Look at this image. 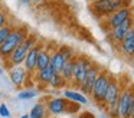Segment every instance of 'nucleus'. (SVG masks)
<instances>
[{
  "label": "nucleus",
  "mask_w": 134,
  "mask_h": 118,
  "mask_svg": "<svg viewBox=\"0 0 134 118\" xmlns=\"http://www.w3.org/2000/svg\"><path fill=\"white\" fill-rule=\"evenodd\" d=\"M27 35H29V29L26 26H15V29L10 33L9 39L0 46V56H2V59H6V60L9 59L10 55L13 53V50L18 46L23 45Z\"/></svg>",
  "instance_id": "nucleus-1"
},
{
  "label": "nucleus",
  "mask_w": 134,
  "mask_h": 118,
  "mask_svg": "<svg viewBox=\"0 0 134 118\" xmlns=\"http://www.w3.org/2000/svg\"><path fill=\"white\" fill-rule=\"evenodd\" d=\"M131 0H92L91 10L98 17H108L117 10L124 7H130Z\"/></svg>",
  "instance_id": "nucleus-2"
},
{
  "label": "nucleus",
  "mask_w": 134,
  "mask_h": 118,
  "mask_svg": "<svg viewBox=\"0 0 134 118\" xmlns=\"http://www.w3.org/2000/svg\"><path fill=\"white\" fill-rule=\"evenodd\" d=\"M48 114L59 117L62 114H68V112H76L79 109V105L75 102H71L64 97H49V99L45 101Z\"/></svg>",
  "instance_id": "nucleus-3"
},
{
  "label": "nucleus",
  "mask_w": 134,
  "mask_h": 118,
  "mask_svg": "<svg viewBox=\"0 0 134 118\" xmlns=\"http://www.w3.org/2000/svg\"><path fill=\"white\" fill-rule=\"evenodd\" d=\"M121 89H122L121 82L115 76H111L110 85H108L107 92H105L104 99H102V104H101L102 106L107 108V111L118 108V98H120V94H121Z\"/></svg>",
  "instance_id": "nucleus-4"
},
{
  "label": "nucleus",
  "mask_w": 134,
  "mask_h": 118,
  "mask_svg": "<svg viewBox=\"0 0 134 118\" xmlns=\"http://www.w3.org/2000/svg\"><path fill=\"white\" fill-rule=\"evenodd\" d=\"M111 76H113V75H111L108 71H105V69L101 71V74H99L98 78H97L95 83H94V88H92V91H91V95H90V97L92 98L94 102L99 104V105L102 104L104 95H105V92H107L108 85H110Z\"/></svg>",
  "instance_id": "nucleus-5"
},
{
  "label": "nucleus",
  "mask_w": 134,
  "mask_h": 118,
  "mask_svg": "<svg viewBox=\"0 0 134 118\" xmlns=\"http://www.w3.org/2000/svg\"><path fill=\"white\" fill-rule=\"evenodd\" d=\"M92 65V60L87 56H79L75 58V65H74V74H72V81H71V85L74 86H81V83L84 82L85 76H87L88 69Z\"/></svg>",
  "instance_id": "nucleus-6"
},
{
  "label": "nucleus",
  "mask_w": 134,
  "mask_h": 118,
  "mask_svg": "<svg viewBox=\"0 0 134 118\" xmlns=\"http://www.w3.org/2000/svg\"><path fill=\"white\" fill-rule=\"evenodd\" d=\"M134 99V85L122 86L118 98V115L120 118H130V111Z\"/></svg>",
  "instance_id": "nucleus-7"
},
{
  "label": "nucleus",
  "mask_w": 134,
  "mask_h": 118,
  "mask_svg": "<svg viewBox=\"0 0 134 118\" xmlns=\"http://www.w3.org/2000/svg\"><path fill=\"white\" fill-rule=\"evenodd\" d=\"M9 78L12 81V83L16 88H22L26 86L29 81L33 79V76L23 68V65L19 66H9Z\"/></svg>",
  "instance_id": "nucleus-8"
},
{
  "label": "nucleus",
  "mask_w": 134,
  "mask_h": 118,
  "mask_svg": "<svg viewBox=\"0 0 134 118\" xmlns=\"http://www.w3.org/2000/svg\"><path fill=\"white\" fill-rule=\"evenodd\" d=\"M101 71H102L101 66H99L98 63L92 62L91 68L88 69V72H87V76H85L84 82L81 83V86H79V91H81L84 95H87V97L91 95V91H92V88H94V83H95L97 78L99 76Z\"/></svg>",
  "instance_id": "nucleus-9"
},
{
  "label": "nucleus",
  "mask_w": 134,
  "mask_h": 118,
  "mask_svg": "<svg viewBox=\"0 0 134 118\" xmlns=\"http://www.w3.org/2000/svg\"><path fill=\"white\" fill-rule=\"evenodd\" d=\"M130 17H131V7L120 9V10H117L115 13H113L111 16L105 17V20H104V26L108 29V30H111V29L117 27L118 25L124 23L125 20L130 19Z\"/></svg>",
  "instance_id": "nucleus-10"
},
{
  "label": "nucleus",
  "mask_w": 134,
  "mask_h": 118,
  "mask_svg": "<svg viewBox=\"0 0 134 118\" xmlns=\"http://www.w3.org/2000/svg\"><path fill=\"white\" fill-rule=\"evenodd\" d=\"M134 26V19L133 17H130V19H127L124 23H121V25H118L117 27L111 29L110 30V39L113 43H115V45H120V43L122 42V39L125 37V35L128 33V30H130L131 27Z\"/></svg>",
  "instance_id": "nucleus-11"
},
{
  "label": "nucleus",
  "mask_w": 134,
  "mask_h": 118,
  "mask_svg": "<svg viewBox=\"0 0 134 118\" xmlns=\"http://www.w3.org/2000/svg\"><path fill=\"white\" fill-rule=\"evenodd\" d=\"M42 43L39 42L38 45L35 46V48L29 49L27 50V55L26 58H25V62H23V68L26 69L27 72H29L30 75L33 76V74L36 72V63H38V55H39V50L42 49Z\"/></svg>",
  "instance_id": "nucleus-12"
},
{
  "label": "nucleus",
  "mask_w": 134,
  "mask_h": 118,
  "mask_svg": "<svg viewBox=\"0 0 134 118\" xmlns=\"http://www.w3.org/2000/svg\"><path fill=\"white\" fill-rule=\"evenodd\" d=\"M120 52L127 58H134V26L128 30L122 42L120 43Z\"/></svg>",
  "instance_id": "nucleus-13"
},
{
  "label": "nucleus",
  "mask_w": 134,
  "mask_h": 118,
  "mask_svg": "<svg viewBox=\"0 0 134 118\" xmlns=\"http://www.w3.org/2000/svg\"><path fill=\"white\" fill-rule=\"evenodd\" d=\"M26 55H27L26 46H25V45L18 46V48L13 50V53L10 55V58L7 59V63H10V65H7V68H9V66H19V65H23Z\"/></svg>",
  "instance_id": "nucleus-14"
},
{
  "label": "nucleus",
  "mask_w": 134,
  "mask_h": 118,
  "mask_svg": "<svg viewBox=\"0 0 134 118\" xmlns=\"http://www.w3.org/2000/svg\"><path fill=\"white\" fill-rule=\"evenodd\" d=\"M66 62H68V60L65 59L62 50H61V49H56V50H53L52 55H51L49 66L52 68V71L55 72V74H61L62 68H64V65H65Z\"/></svg>",
  "instance_id": "nucleus-15"
},
{
  "label": "nucleus",
  "mask_w": 134,
  "mask_h": 118,
  "mask_svg": "<svg viewBox=\"0 0 134 118\" xmlns=\"http://www.w3.org/2000/svg\"><path fill=\"white\" fill-rule=\"evenodd\" d=\"M64 98L78 105H87L90 102L87 95H84L81 91H76V89H64Z\"/></svg>",
  "instance_id": "nucleus-16"
},
{
  "label": "nucleus",
  "mask_w": 134,
  "mask_h": 118,
  "mask_svg": "<svg viewBox=\"0 0 134 118\" xmlns=\"http://www.w3.org/2000/svg\"><path fill=\"white\" fill-rule=\"evenodd\" d=\"M51 55H52V50H51L48 46H42V49L39 50L38 55V63H36V71H42V69L48 68L51 62Z\"/></svg>",
  "instance_id": "nucleus-17"
},
{
  "label": "nucleus",
  "mask_w": 134,
  "mask_h": 118,
  "mask_svg": "<svg viewBox=\"0 0 134 118\" xmlns=\"http://www.w3.org/2000/svg\"><path fill=\"white\" fill-rule=\"evenodd\" d=\"M53 75H55V72L52 71L51 66H48V68L42 69V71H36L35 74H33V79H35L36 82H39L41 85L46 86L48 83L51 82V79H52Z\"/></svg>",
  "instance_id": "nucleus-18"
},
{
  "label": "nucleus",
  "mask_w": 134,
  "mask_h": 118,
  "mask_svg": "<svg viewBox=\"0 0 134 118\" xmlns=\"http://www.w3.org/2000/svg\"><path fill=\"white\" fill-rule=\"evenodd\" d=\"M29 118H46L48 115V109H46V105H45V102H42V101H39V102L33 104V106L30 108L29 111Z\"/></svg>",
  "instance_id": "nucleus-19"
},
{
  "label": "nucleus",
  "mask_w": 134,
  "mask_h": 118,
  "mask_svg": "<svg viewBox=\"0 0 134 118\" xmlns=\"http://www.w3.org/2000/svg\"><path fill=\"white\" fill-rule=\"evenodd\" d=\"M74 65H75V59H72V60H68V62L64 65V68H62V71H61V75H62V78H64V79L68 83H71V81H72Z\"/></svg>",
  "instance_id": "nucleus-20"
},
{
  "label": "nucleus",
  "mask_w": 134,
  "mask_h": 118,
  "mask_svg": "<svg viewBox=\"0 0 134 118\" xmlns=\"http://www.w3.org/2000/svg\"><path fill=\"white\" fill-rule=\"evenodd\" d=\"M38 94H39V91L35 88H25V89H20V91L18 92V98L20 101H29V99L36 98Z\"/></svg>",
  "instance_id": "nucleus-21"
},
{
  "label": "nucleus",
  "mask_w": 134,
  "mask_h": 118,
  "mask_svg": "<svg viewBox=\"0 0 134 118\" xmlns=\"http://www.w3.org/2000/svg\"><path fill=\"white\" fill-rule=\"evenodd\" d=\"M48 85H49L52 89H65V86L68 85V82L64 79V78H62L61 74H55Z\"/></svg>",
  "instance_id": "nucleus-22"
},
{
  "label": "nucleus",
  "mask_w": 134,
  "mask_h": 118,
  "mask_svg": "<svg viewBox=\"0 0 134 118\" xmlns=\"http://www.w3.org/2000/svg\"><path fill=\"white\" fill-rule=\"evenodd\" d=\"M13 29H15V25H10V23H7L6 26H3V27L0 29V46L9 39V36L13 32Z\"/></svg>",
  "instance_id": "nucleus-23"
},
{
  "label": "nucleus",
  "mask_w": 134,
  "mask_h": 118,
  "mask_svg": "<svg viewBox=\"0 0 134 118\" xmlns=\"http://www.w3.org/2000/svg\"><path fill=\"white\" fill-rule=\"evenodd\" d=\"M38 43H39L38 36H36V35H33V33H29V35H27V37H26V40L23 42V45L26 46V49L29 50V49L35 48V46L38 45Z\"/></svg>",
  "instance_id": "nucleus-24"
},
{
  "label": "nucleus",
  "mask_w": 134,
  "mask_h": 118,
  "mask_svg": "<svg viewBox=\"0 0 134 118\" xmlns=\"http://www.w3.org/2000/svg\"><path fill=\"white\" fill-rule=\"evenodd\" d=\"M9 23V14L4 9H0V29Z\"/></svg>",
  "instance_id": "nucleus-25"
},
{
  "label": "nucleus",
  "mask_w": 134,
  "mask_h": 118,
  "mask_svg": "<svg viewBox=\"0 0 134 118\" xmlns=\"http://www.w3.org/2000/svg\"><path fill=\"white\" fill-rule=\"evenodd\" d=\"M0 117L2 118H10L12 117V112L7 108L6 104H0Z\"/></svg>",
  "instance_id": "nucleus-26"
},
{
  "label": "nucleus",
  "mask_w": 134,
  "mask_h": 118,
  "mask_svg": "<svg viewBox=\"0 0 134 118\" xmlns=\"http://www.w3.org/2000/svg\"><path fill=\"white\" fill-rule=\"evenodd\" d=\"M18 3L20 6H23V7H27L30 4V0H18Z\"/></svg>",
  "instance_id": "nucleus-27"
},
{
  "label": "nucleus",
  "mask_w": 134,
  "mask_h": 118,
  "mask_svg": "<svg viewBox=\"0 0 134 118\" xmlns=\"http://www.w3.org/2000/svg\"><path fill=\"white\" fill-rule=\"evenodd\" d=\"M130 118H134V99H133V105H131V111H130Z\"/></svg>",
  "instance_id": "nucleus-28"
},
{
  "label": "nucleus",
  "mask_w": 134,
  "mask_h": 118,
  "mask_svg": "<svg viewBox=\"0 0 134 118\" xmlns=\"http://www.w3.org/2000/svg\"><path fill=\"white\" fill-rule=\"evenodd\" d=\"M41 2H43V0H30V3H41Z\"/></svg>",
  "instance_id": "nucleus-29"
},
{
  "label": "nucleus",
  "mask_w": 134,
  "mask_h": 118,
  "mask_svg": "<svg viewBox=\"0 0 134 118\" xmlns=\"http://www.w3.org/2000/svg\"><path fill=\"white\" fill-rule=\"evenodd\" d=\"M131 17L134 19V7H131Z\"/></svg>",
  "instance_id": "nucleus-30"
},
{
  "label": "nucleus",
  "mask_w": 134,
  "mask_h": 118,
  "mask_svg": "<svg viewBox=\"0 0 134 118\" xmlns=\"http://www.w3.org/2000/svg\"><path fill=\"white\" fill-rule=\"evenodd\" d=\"M46 118H61V117H55V115H48Z\"/></svg>",
  "instance_id": "nucleus-31"
},
{
  "label": "nucleus",
  "mask_w": 134,
  "mask_h": 118,
  "mask_svg": "<svg viewBox=\"0 0 134 118\" xmlns=\"http://www.w3.org/2000/svg\"><path fill=\"white\" fill-rule=\"evenodd\" d=\"M20 118H29V115H27V114H23V115H22Z\"/></svg>",
  "instance_id": "nucleus-32"
},
{
  "label": "nucleus",
  "mask_w": 134,
  "mask_h": 118,
  "mask_svg": "<svg viewBox=\"0 0 134 118\" xmlns=\"http://www.w3.org/2000/svg\"><path fill=\"white\" fill-rule=\"evenodd\" d=\"M0 63H2V56H0Z\"/></svg>",
  "instance_id": "nucleus-33"
},
{
  "label": "nucleus",
  "mask_w": 134,
  "mask_h": 118,
  "mask_svg": "<svg viewBox=\"0 0 134 118\" xmlns=\"http://www.w3.org/2000/svg\"><path fill=\"white\" fill-rule=\"evenodd\" d=\"M0 9H2V6H0Z\"/></svg>",
  "instance_id": "nucleus-34"
}]
</instances>
